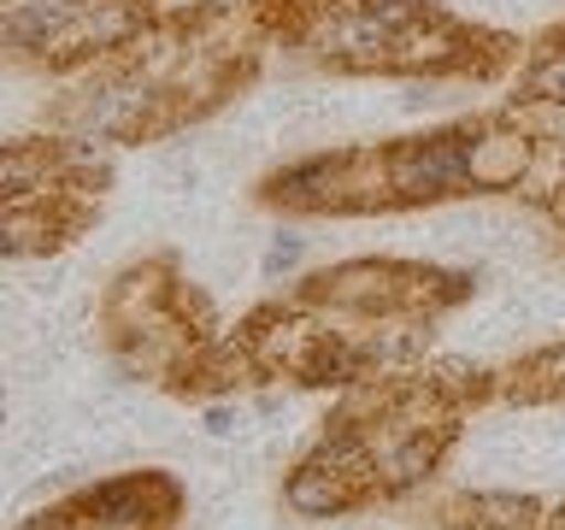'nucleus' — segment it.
Segmentation results:
<instances>
[{"mask_svg":"<svg viewBox=\"0 0 565 530\" xmlns=\"http://www.w3.org/2000/svg\"><path fill=\"white\" fill-rule=\"evenodd\" d=\"M383 183L401 201H430V194H454L471 183V136L466 130H441V136H418L401 141L383 166Z\"/></svg>","mask_w":565,"mask_h":530,"instance_id":"f257e3e1","label":"nucleus"},{"mask_svg":"<svg viewBox=\"0 0 565 530\" xmlns=\"http://www.w3.org/2000/svg\"><path fill=\"white\" fill-rule=\"evenodd\" d=\"M353 495H360V471L335 466L330 454H318L312 466H300L289 477V489H282V501H289L300 519H330V512H348Z\"/></svg>","mask_w":565,"mask_h":530,"instance_id":"f03ea898","label":"nucleus"},{"mask_svg":"<svg viewBox=\"0 0 565 530\" xmlns=\"http://www.w3.org/2000/svg\"><path fill=\"white\" fill-rule=\"evenodd\" d=\"M524 166H530L524 136H483V141H471V183H483V189L519 183Z\"/></svg>","mask_w":565,"mask_h":530,"instance_id":"7ed1b4c3","label":"nucleus"},{"mask_svg":"<svg viewBox=\"0 0 565 530\" xmlns=\"http://www.w3.org/2000/svg\"><path fill=\"white\" fill-rule=\"evenodd\" d=\"M536 501H519V495H471L466 501V524L471 530H536Z\"/></svg>","mask_w":565,"mask_h":530,"instance_id":"20e7f679","label":"nucleus"},{"mask_svg":"<svg viewBox=\"0 0 565 530\" xmlns=\"http://www.w3.org/2000/svg\"><path fill=\"white\" fill-rule=\"evenodd\" d=\"M530 95H536V100H559V106H565V47H554L536 71H530Z\"/></svg>","mask_w":565,"mask_h":530,"instance_id":"39448f33","label":"nucleus"},{"mask_svg":"<svg viewBox=\"0 0 565 530\" xmlns=\"http://www.w3.org/2000/svg\"><path fill=\"white\" fill-rule=\"evenodd\" d=\"M530 378H536L530 389H542V395H565V348L559 353H542V360L530 365Z\"/></svg>","mask_w":565,"mask_h":530,"instance_id":"423d86ee","label":"nucleus"},{"mask_svg":"<svg viewBox=\"0 0 565 530\" xmlns=\"http://www.w3.org/2000/svg\"><path fill=\"white\" fill-rule=\"evenodd\" d=\"M300 254H307V242H300V236H277L271 247H265V272H289V265H300Z\"/></svg>","mask_w":565,"mask_h":530,"instance_id":"0eeeda50","label":"nucleus"},{"mask_svg":"<svg viewBox=\"0 0 565 530\" xmlns=\"http://www.w3.org/2000/svg\"><path fill=\"white\" fill-rule=\"evenodd\" d=\"M236 431H242L236 406H212V413H206V436H236Z\"/></svg>","mask_w":565,"mask_h":530,"instance_id":"6e6552de","label":"nucleus"}]
</instances>
